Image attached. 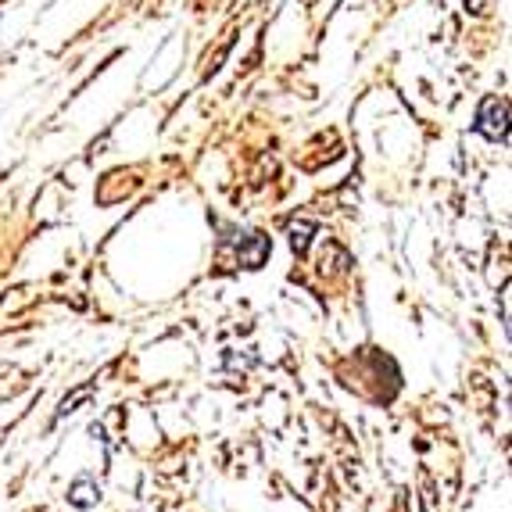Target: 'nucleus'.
<instances>
[{
  "label": "nucleus",
  "mask_w": 512,
  "mask_h": 512,
  "mask_svg": "<svg viewBox=\"0 0 512 512\" xmlns=\"http://www.w3.org/2000/svg\"><path fill=\"white\" fill-rule=\"evenodd\" d=\"M308 233H316V226H312V222H294V226H291V244H294V251H298V255H305V251H308Z\"/></svg>",
  "instance_id": "3"
},
{
  "label": "nucleus",
  "mask_w": 512,
  "mask_h": 512,
  "mask_svg": "<svg viewBox=\"0 0 512 512\" xmlns=\"http://www.w3.org/2000/svg\"><path fill=\"white\" fill-rule=\"evenodd\" d=\"M72 505H79V509H86V505H94L97 498H101V487L94 484V480H79L76 487H72Z\"/></svg>",
  "instance_id": "2"
},
{
  "label": "nucleus",
  "mask_w": 512,
  "mask_h": 512,
  "mask_svg": "<svg viewBox=\"0 0 512 512\" xmlns=\"http://www.w3.org/2000/svg\"><path fill=\"white\" fill-rule=\"evenodd\" d=\"M477 129L484 133L487 140H505V137H509V101H502V97H487V101L480 104Z\"/></svg>",
  "instance_id": "1"
},
{
  "label": "nucleus",
  "mask_w": 512,
  "mask_h": 512,
  "mask_svg": "<svg viewBox=\"0 0 512 512\" xmlns=\"http://www.w3.org/2000/svg\"><path fill=\"white\" fill-rule=\"evenodd\" d=\"M90 394H94V387H79V391L72 394V398H65V402H61L58 416H69V412H76V405H79V402H86Z\"/></svg>",
  "instance_id": "4"
}]
</instances>
